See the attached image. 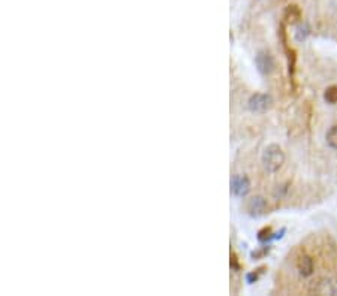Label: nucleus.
<instances>
[{
  "label": "nucleus",
  "mask_w": 337,
  "mask_h": 296,
  "mask_svg": "<svg viewBox=\"0 0 337 296\" xmlns=\"http://www.w3.org/2000/svg\"><path fill=\"white\" fill-rule=\"evenodd\" d=\"M285 163V153L282 151V148L276 144H270L264 148L262 151V165L264 169L270 174L277 172Z\"/></svg>",
  "instance_id": "f257e3e1"
},
{
  "label": "nucleus",
  "mask_w": 337,
  "mask_h": 296,
  "mask_svg": "<svg viewBox=\"0 0 337 296\" xmlns=\"http://www.w3.org/2000/svg\"><path fill=\"white\" fill-rule=\"evenodd\" d=\"M273 105V97L270 94L266 93H255L250 96L249 102H247V108L252 111V113H266L269 111Z\"/></svg>",
  "instance_id": "f03ea898"
},
{
  "label": "nucleus",
  "mask_w": 337,
  "mask_h": 296,
  "mask_svg": "<svg viewBox=\"0 0 337 296\" xmlns=\"http://www.w3.org/2000/svg\"><path fill=\"white\" fill-rule=\"evenodd\" d=\"M255 64L261 75H270V73L274 70V59H273L271 53L266 51V50L258 51V54L255 57Z\"/></svg>",
  "instance_id": "7ed1b4c3"
},
{
  "label": "nucleus",
  "mask_w": 337,
  "mask_h": 296,
  "mask_svg": "<svg viewBox=\"0 0 337 296\" xmlns=\"http://www.w3.org/2000/svg\"><path fill=\"white\" fill-rule=\"evenodd\" d=\"M250 190V181L246 175H234L231 179V192L237 198H244Z\"/></svg>",
  "instance_id": "20e7f679"
},
{
  "label": "nucleus",
  "mask_w": 337,
  "mask_h": 296,
  "mask_svg": "<svg viewBox=\"0 0 337 296\" xmlns=\"http://www.w3.org/2000/svg\"><path fill=\"white\" fill-rule=\"evenodd\" d=\"M267 201L262 198V196H253L247 201V205H246V209L249 212L250 217H261L264 215L267 212Z\"/></svg>",
  "instance_id": "39448f33"
},
{
  "label": "nucleus",
  "mask_w": 337,
  "mask_h": 296,
  "mask_svg": "<svg viewBox=\"0 0 337 296\" xmlns=\"http://www.w3.org/2000/svg\"><path fill=\"white\" fill-rule=\"evenodd\" d=\"M312 292L316 295H337V280L334 278H321L313 284Z\"/></svg>",
  "instance_id": "423d86ee"
},
{
  "label": "nucleus",
  "mask_w": 337,
  "mask_h": 296,
  "mask_svg": "<svg viewBox=\"0 0 337 296\" xmlns=\"http://www.w3.org/2000/svg\"><path fill=\"white\" fill-rule=\"evenodd\" d=\"M297 268H298L300 275L310 277L313 274V261H312V257L306 256V254L302 256L298 259V262H297Z\"/></svg>",
  "instance_id": "0eeeda50"
},
{
  "label": "nucleus",
  "mask_w": 337,
  "mask_h": 296,
  "mask_svg": "<svg viewBox=\"0 0 337 296\" xmlns=\"http://www.w3.org/2000/svg\"><path fill=\"white\" fill-rule=\"evenodd\" d=\"M300 17H302V12H300L298 6H288L286 11H285V18L289 21V23H297L300 20Z\"/></svg>",
  "instance_id": "6e6552de"
},
{
  "label": "nucleus",
  "mask_w": 337,
  "mask_h": 296,
  "mask_svg": "<svg viewBox=\"0 0 337 296\" xmlns=\"http://www.w3.org/2000/svg\"><path fill=\"white\" fill-rule=\"evenodd\" d=\"M325 139H327V144L333 148V150H337V126L330 127Z\"/></svg>",
  "instance_id": "1a4fd4ad"
},
{
  "label": "nucleus",
  "mask_w": 337,
  "mask_h": 296,
  "mask_svg": "<svg viewBox=\"0 0 337 296\" xmlns=\"http://www.w3.org/2000/svg\"><path fill=\"white\" fill-rule=\"evenodd\" d=\"M324 99H325V102L330 103V105L337 103V86L328 87V89L325 90V93H324Z\"/></svg>",
  "instance_id": "9d476101"
},
{
  "label": "nucleus",
  "mask_w": 337,
  "mask_h": 296,
  "mask_svg": "<svg viewBox=\"0 0 337 296\" xmlns=\"http://www.w3.org/2000/svg\"><path fill=\"white\" fill-rule=\"evenodd\" d=\"M258 239H259L261 242H269V241L274 239V234L271 232L270 228H264L262 231L258 232Z\"/></svg>",
  "instance_id": "9b49d317"
},
{
  "label": "nucleus",
  "mask_w": 337,
  "mask_h": 296,
  "mask_svg": "<svg viewBox=\"0 0 337 296\" xmlns=\"http://www.w3.org/2000/svg\"><path fill=\"white\" fill-rule=\"evenodd\" d=\"M309 36V27H307V24H302V26H298V29H297V34H295V38H297V41H304L306 38Z\"/></svg>",
  "instance_id": "f8f14e48"
},
{
  "label": "nucleus",
  "mask_w": 337,
  "mask_h": 296,
  "mask_svg": "<svg viewBox=\"0 0 337 296\" xmlns=\"http://www.w3.org/2000/svg\"><path fill=\"white\" fill-rule=\"evenodd\" d=\"M258 278H259V272H250V274H247V275H246V280H247V283H249V284L255 283Z\"/></svg>",
  "instance_id": "ddd939ff"
},
{
  "label": "nucleus",
  "mask_w": 337,
  "mask_h": 296,
  "mask_svg": "<svg viewBox=\"0 0 337 296\" xmlns=\"http://www.w3.org/2000/svg\"><path fill=\"white\" fill-rule=\"evenodd\" d=\"M231 266H233V269H238L240 266H238V264H237V259H236V256L233 254V257H231Z\"/></svg>",
  "instance_id": "4468645a"
}]
</instances>
